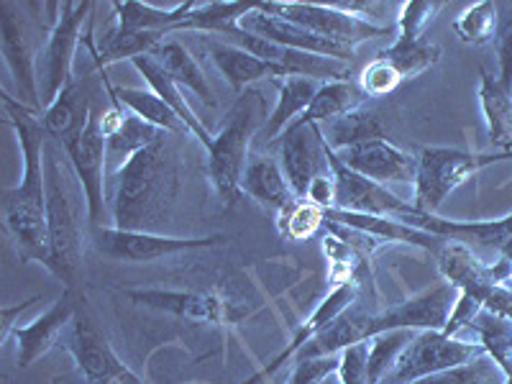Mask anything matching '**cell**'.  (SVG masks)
I'll list each match as a JSON object with an SVG mask.
<instances>
[{"mask_svg": "<svg viewBox=\"0 0 512 384\" xmlns=\"http://www.w3.org/2000/svg\"><path fill=\"white\" fill-rule=\"evenodd\" d=\"M356 292H359V287H356V282H349V280L341 282V285H338V287H333V290L328 292L326 300H323V303H320L318 308H315V313L310 315L308 320H305L303 326L297 328V333H295V336H292L290 346H287V349L282 351V354L274 356V359L269 361V364L262 369V372H256L254 377L246 379L244 384H259V382H262V379L272 377L274 372H280V369L285 367V361L295 359L297 351L303 349V346L308 344L310 338L318 336V333L323 331V328L331 326L333 320L341 318V315H344L346 310H349L351 305L356 303Z\"/></svg>", "mask_w": 512, "mask_h": 384, "instance_id": "obj_23", "label": "cell"}, {"mask_svg": "<svg viewBox=\"0 0 512 384\" xmlns=\"http://www.w3.org/2000/svg\"><path fill=\"white\" fill-rule=\"evenodd\" d=\"M441 0H408L400 6V18H397V41H423L425 29L436 21L441 13Z\"/></svg>", "mask_w": 512, "mask_h": 384, "instance_id": "obj_45", "label": "cell"}, {"mask_svg": "<svg viewBox=\"0 0 512 384\" xmlns=\"http://www.w3.org/2000/svg\"><path fill=\"white\" fill-rule=\"evenodd\" d=\"M484 349L479 344H469L456 336H446L443 331H415L410 344L402 349L395 369L382 384H410L423 377L454 369L461 364L479 359Z\"/></svg>", "mask_w": 512, "mask_h": 384, "instance_id": "obj_9", "label": "cell"}, {"mask_svg": "<svg viewBox=\"0 0 512 384\" xmlns=\"http://www.w3.org/2000/svg\"><path fill=\"white\" fill-rule=\"evenodd\" d=\"M254 8L256 3H241V0H231V3H221V0L195 3V8L172 31H213V34H228Z\"/></svg>", "mask_w": 512, "mask_h": 384, "instance_id": "obj_36", "label": "cell"}, {"mask_svg": "<svg viewBox=\"0 0 512 384\" xmlns=\"http://www.w3.org/2000/svg\"><path fill=\"white\" fill-rule=\"evenodd\" d=\"M507 377L502 374V369L497 367L495 361L489 359L487 354H482L479 359L469 361V364H461L454 369H443V372L431 374V377H423L418 382L410 384H505Z\"/></svg>", "mask_w": 512, "mask_h": 384, "instance_id": "obj_43", "label": "cell"}, {"mask_svg": "<svg viewBox=\"0 0 512 384\" xmlns=\"http://www.w3.org/2000/svg\"><path fill=\"white\" fill-rule=\"evenodd\" d=\"M195 8V3H175V6H154V3H139V0H123L113 3L118 16L116 29L123 34H149V31H164L172 34L182 18Z\"/></svg>", "mask_w": 512, "mask_h": 384, "instance_id": "obj_30", "label": "cell"}, {"mask_svg": "<svg viewBox=\"0 0 512 384\" xmlns=\"http://www.w3.org/2000/svg\"><path fill=\"white\" fill-rule=\"evenodd\" d=\"M0 98L24 157L21 185L3 190V223L11 233L18 259L47 267V131L41 126V113L31 111L21 100H13L6 90H0Z\"/></svg>", "mask_w": 512, "mask_h": 384, "instance_id": "obj_1", "label": "cell"}, {"mask_svg": "<svg viewBox=\"0 0 512 384\" xmlns=\"http://www.w3.org/2000/svg\"><path fill=\"white\" fill-rule=\"evenodd\" d=\"M36 300H39V297H31V300H26V303L16 305V308H3V338H8V333L13 331V318L24 313V310H29L31 305L36 303Z\"/></svg>", "mask_w": 512, "mask_h": 384, "instance_id": "obj_52", "label": "cell"}, {"mask_svg": "<svg viewBox=\"0 0 512 384\" xmlns=\"http://www.w3.org/2000/svg\"><path fill=\"white\" fill-rule=\"evenodd\" d=\"M497 18H500L497 3L482 0V3H474V6H469L466 11H461L459 16L454 18L451 29L459 36V41H464L469 47H484L489 41H495Z\"/></svg>", "mask_w": 512, "mask_h": 384, "instance_id": "obj_41", "label": "cell"}, {"mask_svg": "<svg viewBox=\"0 0 512 384\" xmlns=\"http://www.w3.org/2000/svg\"><path fill=\"white\" fill-rule=\"evenodd\" d=\"M226 36H231L236 41V47L246 49L254 57L267 59V62L277 64L290 77H310V80L328 82V80H349L351 77V64L338 62L331 57H318V54L297 52V49L282 47V44H274V41L262 39V36H254L249 31H244L241 26L228 31Z\"/></svg>", "mask_w": 512, "mask_h": 384, "instance_id": "obj_17", "label": "cell"}, {"mask_svg": "<svg viewBox=\"0 0 512 384\" xmlns=\"http://www.w3.org/2000/svg\"><path fill=\"white\" fill-rule=\"evenodd\" d=\"M64 152L70 159V167L77 177V185L85 192L88 203L90 231L105 226V208H108V149H105V134L100 126V111H93L88 126L80 134L64 141Z\"/></svg>", "mask_w": 512, "mask_h": 384, "instance_id": "obj_7", "label": "cell"}, {"mask_svg": "<svg viewBox=\"0 0 512 384\" xmlns=\"http://www.w3.org/2000/svg\"><path fill=\"white\" fill-rule=\"evenodd\" d=\"M0 49H3L13 82H16L18 100L29 105L31 111L44 113L34 47H31L29 29H26V21L18 13L16 3H0Z\"/></svg>", "mask_w": 512, "mask_h": 384, "instance_id": "obj_13", "label": "cell"}, {"mask_svg": "<svg viewBox=\"0 0 512 384\" xmlns=\"http://www.w3.org/2000/svg\"><path fill=\"white\" fill-rule=\"evenodd\" d=\"M484 310L512 320V287L507 285V282L492 287V292H489L487 300H484Z\"/></svg>", "mask_w": 512, "mask_h": 384, "instance_id": "obj_51", "label": "cell"}, {"mask_svg": "<svg viewBox=\"0 0 512 384\" xmlns=\"http://www.w3.org/2000/svg\"><path fill=\"white\" fill-rule=\"evenodd\" d=\"M267 108L264 98L256 90H246L241 98L233 103L231 113L226 118V126L221 128L208 149V177L210 185L221 198L226 208H233L241 198V182L249 167L251 141L259 136V131L267 123Z\"/></svg>", "mask_w": 512, "mask_h": 384, "instance_id": "obj_4", "label": "cell"}, {"mask_svg": "<svg viewBox=\"0 0 512 384\" xmlns=\"http://www.w3.org/2000/svg\"><path fill=\"white\" fill-rule=\"evenodd\" d=\"M326 126L328 134H323V139H326V144L331 146L333 152H341L346 146L361 144V141L369 139H382L384 136V128L379 123V118L374 113L364 111V108H359L354 113H346V116H341L333 123H326Z\"/></svg>", "mask_w": 512, "mask_h": 384, "instance_id": "obj_39", "label": "cell"}, {"mask_svg": "<svg viewBox=\"0 0 512 384\" xmlns=\"http://www.w3.org/2000/svg\"><path fill=\"white\" fill-rule=\"evenodd\" d=\"M338 384H369V341L349 346L338 354Z\"/></svg>", "mask_w": 512, "mask_h": 384, "instance_id": "obj_48", "label": "cell"}, {"mask_svg": "<svg viewBox=\"0 0 512 384\" xmlns=\"http://www.w3.org/2000/svg\"><path fill=\"white\" fill-rule=\"evenodd\" d=\"M93 246L98 254L116 259V262H157L167 256L185 254L195 249L228 241L226 236H205V239H180V236H164L152 231H123L116 226H103L93 231Z\"/></svg>", "mask_w": 512, "mask_h": 384, "instance_id": "obj_10", "label": "cell"}, {"mask_svg": "<svg viewBox=\"0 0 512 384\" xmlns=\"http://www.w3.org/2000/svg\"><path fill=\"white\" fill-rule=\"evenodd\" d=\"M336 157L349 169L384 187L408 185V182L415 185V175H418V157L395 146L384 136L346 146V149L336 152Z\"/></svg>", "mask_w": 512, "mask_h": 384, "instance_id": "obj_18", "label": "cell"}, {"mask_svg": "<svg viewBox=\"0 0 512 384\" xmlns=\"http://www.w3.org/2000/svg\"><path fill=\"white\" fill-rule=\"evenodd\" d=\"M159 139H164V131H159L157 126L141 121L139 116L128 111L121 128L105 139V149H108V175H116L128 159L144 152L146 146L157 144Z\"/></svg>", "mask_w": 512, "mask_h": 384, "instance_id": "obj_33", "label": "cell"}, {"mask_svg": "<svg viewBox=\"0 0 512 384\" xmlns=\"http://www.w3.org/2000/svg\"><path fill=\"white\" fill-rule=\"evenodd\" d=\"M93 3L90 0H67L59 6V16L49 31L44 64H41V100L44 111L62 95L67 85L75 82V52L80 47L82 24L88 21Z\"/></svg>", "mask_w": 512, "mask_h": 384, "instance_id": "obj_8", "label": "cell"}, {"mask_svg": "<svg viewBox=\"0 0 512 384\" xmlns=\"http://www.w3.org/2000/svg\"><path fill=\"white\" fill-rule=\"evenodd\" d=\"M326 221L367 233V236H372L374 241L420 246V249H428V251H433V254H436L443 244V239H438V236H433V233L420 231V228L408 226L405 221H400V218H392V216H367V213H351V210L328 208Z\"/></svg>", "mask_w": 512, "mask_h": 384, "instance_id": "obj_24", "label": "cell"}, {"mask_svg": "<svg viewBox=\"0 0 512 384\" xmlns=\"http://www.w3.org/2000/svg\"><path fill=\"white\" fill-rule=\"evenodd\" d=\"M512 159V152H466L448 146H423L418 152V175H415L413 208L418 213L438 216L441 205L472 180L482 169Z\"/></svg>", "mask_w": 512, "mask_h": 384, "instance_id": "obj_5", "label": "cell"}, {"mask_svg": "<svg viewBox=\"0 0 512 384\" xmlns=\"http://www.w3.org/2000/svg\"><path fill=\"white\" fill-rule=\"evenodd\" d=\"M482 310H484V305L479 303L477 297L466 295V292H459V297H456V305H454V310H451V315H448L443 333H446V336H456L461 328L472 326V320L477 318Z\"/></svg>", "mask_w": 512, "mask_h": 384, "instance_id": "obj_50", "label": "cell"}, {"mask_svg": "<svg viewBox=\"0 0 512 384\" xmlns=\"http://www.w3.org/2000/svg\"><path fill=\"white\" fill-rule=\"evenodd\" d=\"M282 236L292 241H305L326 223V208L310 203V200H295L280 216Z\"/></svg>", "mask_w": 512, "mask_h": 384, "instance_id": "obj_44", "label": "cell"}, {"mask_svg": "<svg viewBox=\"0 0 512 384\" xmlns=\"http://www.w3.org/2000/svg\"><path fill=\"white\" fill-rule=\"evenodd\" d=\"M477 95L492 144L500 152H512V90L502 88V82L487 70H479Z\"/></svg>", "mask_w": 512, "mask_h": 384, "instance_id": "obj_31", "label": "cell"}, {"mask_svg": "<svg viewBox=\"0 0 512 384\" xmlns=\"http://www.w3.org/2000/svg\"><path fill=\"white\" fill-rule=\"evenodd\" d=\"M338 372V354L333 356H303L295 359V369L287 384H326Z\"/></svg>", "mask_w": 512, "mask_h": 384, "instance_id": "obj_49", "label": "cell"}, {"mask_svg": "<svg viewBox=\"0 0 512 384\" xmlns=\"http://www.w3.org/2000/svg\"><path fill=\"white\" fill-rule=\"evenodd\" d=\"M326 384H328V382H326Z\"/></svg>", "mask_w": 512, "mask_h": 384, "instance_id": "obj_56", "label": "cell"}, {"mask_svg": "<svg viewBox=\"0 0 512 384\" xmlns=\"http://www.w3.org/2000/svg\"><path fill=\"white\" fill-rule=\"evenodd\" d=\"M280 167L297 200L308 198V190L320 175L331 172L323 126H292L282 134Z\"/></svg>", "mask_w": 512, "mask_h": 384, "instance_id": "obj_14", "label": "cell"}, {"mask_svg": "<svg viewBox=\"0 0 512 384\" xmlns=\"http://www.w3.org/2000/svg\"><path fill=\"white\" fill-rule=\"evenodd\" d=\"M241 192H246L249 198H254L262 208L274 210L277 216L297 200L295 192L287 185L280 162H274L272 157H262V154L249 159V167H246L244 172V182H241Z\"/></svg>", "mask_w": 512, "mask_h": 384, "instance_id": "obj_28", "label": "cell"}, {"mask_svg": "<svg viewBox=\"0 0 512 384\" xmlns=\"http://www.w3.org/2000/svg\"><path fill=\"white\" fill-rule=\"evenodd\" d=\"M320 82L310 80V77H285L282 82H277V105H274V111L269 113L267 123L259 131L267 144H274L277 139H282L287 128L297 121V118L303 116L305 111L313 103L315 93H318Z\"/></svg>", "mask_w": 512, "mask_h": 384, "instance_id": "obj_29", "label": "cell"}, {"mask_svg": "<svg viewBox=\"0 0 512 384\" xmlns=\"http://www.w3.org/2000/svg\"><path fill=\"white\" fill-rule=\"evenodd\" d=\"M441 47L438 44H431V41H397L392 47H387L384 52H379L377 57L387 59V62L400 72L402 80H413V77L423 75L425 70H431L433 64L441 59Z\"/></svg>", "mask_w": 512, "mask_h": 384, "instance_id": "obj_40", "label": "cell"}, {"mask_svg": "<svg viewBox=\"0 0 512 384\" xmlns=\"http://www.w3.org/2000/svg\"><path fill=\"white\" fill-rule=\"evenodd\" d=\"M328 164H331L333 180H336V208L351 210V213H367V216H408L413 203L397 198L390 187L379 185V182L369 180V177L359 175L354 169L346 167L341 159L336 157L331 146L326 144Z\"/></svg>", "mask_w": 512, "mask_h": 384, "instance_id": "obj_15", "label": "cell"}, {"mask_svg": "<svg viewBox=\"0 0 512 384\" xmlns=\"http://www.w3.org/2000/svg\"><path fill=\"white\" fill-rule=\"evenodd\" d=\"M497 11H500L495 34L497 64H500L497 80L502 82V88L512 90V3H497Z\"/></svg>", "mask_w": 512, "mask_h": 384, "instance_id": "obj_46", "label": "cell"}, {"mask_svg": "<svg viewBox=\"0 0 512 384\" xmlns=\"http://www.w3.org/2000/svg\"><path fill=\"white\" fill-rule=\"evenodd\" d=\"M131 64H134L136 72L144 77L146 85H149V90H152V93H157L159 98H162L164 103H167L169 108H172V111L180 116V121L185 123V128H187V134H192L195 139L200 141V144L205 146V149H210V144H213V139H216V136L210 134L208 126H205V123L198 118V113L192 111L190 103H187V98H185V93H182V85H177L175 77L169 75V72L162 67V62H159L157 57H152V54H141V57L131 59Z\"/></svg>", "mask_w": 512, "mask_h": 384, "instance_id": "obj_25", "label": "cell"}, {"mask_svg": "<svg viewBox=\"0 0 512 384\" xmlns=\"http://www.w3.org/2000/svg\"><path fill=\"white\" fill-rule=\"evenodd\" d=\"M400 82V72L382 57L369 62V67H364V72H361L359 77L361 90H364L369 98H384V95H390L392 90L400 88Z\"/></svg>", "mask_w": 512, "mask_h": 384, "instance_id": "obj_47", "label": "cell"}, {"mask_svg": "<svg viewBox=\"0 0 512 384\" xmlns=\"http://www.w3.org/2000/svg\"><path fill=\"white\" fill-rule=\"evenodd\" d=\"M208 54L210 59H213V64L221 70V75L228 80V85H231L239 95L259 80L290 77L282 67L267 62V59L254 57V54L236 47V44H208Z\"/></svg>", "mask_w": 512, "mask_h": 384, "instance_id": "obj_26", "label": "cell"}, {"mask_svg": "<svg viewBox=\"0 0 512 384\" xmlns=\"http://www.w3.org/2000/svg\"><path fill=\"white\" fill-rule=\"evenodd\" d=\"M152 57H157L162 62V67L175 77L177 85L192 90L205 105H216V95H213L208 80H205V72L200 70V64L195 62L190 49H185V44H180L177 39H164L154 49Z\"/></svg>", "mask_w": 512, "mask_h": 384, "instance_id": "obj_34", "label": "cell"}, {"mask_svg": "<svg viewBox=\"0 0 512 384\" xmlns=\"http://www.w3.org/2000/svg\"><path fill=\"white\" fill-rule=\"evenodd\" d=\"M502 259H507V262H510L512 264V246H507V249L505 251H502ZM507 285H510L512 287V274H510V282H507Z\"/></svg>", "mask_w": 512, "mask_h": 384, "instance_id": "obj_54", "label": "cell"}, {"mask_svg": "<svg viewBox=\"0 0 512 384\" xmlns=\"http://www.w3.org/2000/svg\"><path fill=\"white\" fill-rule=\"evenodd\" d=\"M75 313H77V305L72 303L70 295H64L59 297L57 303H52V308L41 315V318H36L34 323L13 328L8 338L16 341L18 367L29 369L31 364H36V361L41 359V356H47L49 351L57 346L64 328L70 326L72 320H75Z\"/></svg>", "mask_w": 512, "mask_h": 384, "instance_id": "obj_22", "label": "cell"}, {"mask_svg": "<svg viewBox=\"0 0 512 384\" xmlns=\"http://www.w3.org/2000/svg\"><path fill=\"white\" fill-rule=\"evenodd\" d=\"M456 297H459V290L448 285L446 280L425 287L418 295L408 297L382 313L369 315L367 338L387 331H443L448 315L456 305Z\"/></svg>", "mask_w": 512, "mask_h": 384, "instance_id": "obj_11", "label": "cell"}, {"mask_svg": "<svg viewBox=\"0 0 512 384\" xmlns=\"http://www.w3.org/2000/svg\"><path fill=\"white\" fill-rule=\"evenodd\" d=\"M85 192L72 182L70 169L64 167L57 149L47 146V231H49V264L47 269L72 287L80 272L85 251V223H82Z\"/></svg>", "mask_w": 512, "mask_h": 384, "instance_id": "obj_3", "label": "cell"}, {"mask_svg": "<svg viewBox=\"0 0 512 384\" xmlns=\"http://www.w3.org/2000/svg\"><path fill=\"white\" fill-rule=\"evenodd\" d=\"M108 185L113 226L123 231H152L164 223L177 198V164L167 141L146 146L128 159Z\"/></svg>", "mask_w": 512, "mask_h": 384, "instance_id": "obj_2", "label": "cell"}, {"mask_svg": "<svg viewBox=\"0 0 512 384\" xmlns=\"http://www.w3.org/2000/svg\"><path fill=\"white\" fill-rule=\"evenodd\" d=\"M52 384H121V382H93V379L82 377L80 372L62 374V377H54Z\"/></svg>", "mask_w": 512, "mask_h": 384, "instance_id": "obj_53", "label": "cell"}, {"mask_svg": "<svg viewBox=\"0 0 512 384\" xmlns=\"http://www.w3.org/2000/svg\"><path fill=\"white\" fill-rule=\"evenodd\" d=\"M67 351L75 361L77 372L93 382H121V384H149L136 377L131 369L118 359L111 349L108 338L103 336L98 326L85 313L77 310L75 320L70 323V338H67Z\"/></svg>", "mask_w": 512, "mask_h": 384, "instance_id": "obj_12", "label": "cell"}, {"mask_svg": "<svg viewBox=\"0 0 512 384\" xmlns=\"http://www.w3.org/2000/svg\"><path fill=\"white\" fill-rule=\"evenodd\" d=\"M505 384H512V377H507V382Z\"/></svg>", "mask_w": 512, "mask_h": 384, "instance_id": "obj_55", "label": "cell"}, {"mask_svg": "<svg viewBox=\"0 0 512 384\" xmlns=\"http://www.w3.org/2000/svg\"><path fill=\"white\" fill-rule=\"evenodd\" d=\"M103 82L108 95L121 100L128 111L134 113V116H139L141 121L152 123V126L159 128V131H164V134H187V128L185 123L180 121V116H177V113L172 111V108H169L157 93H152V90H141V88H113V85H108L105 77Z\"/></svg>", "mask_w": 512, "mask_h": 384, "instance_id": "obj_35", "label": "cell"}, {"mask_svg": "<svg viewBox=\"0 0 512 384\" xmlns=\"http://www.w3.org/2000/svg\"><path fill=\"white\" fill-rule=\"evenodd\" d=\"M90 113H93V108H90L88 98H85V93H82L75 80L62 90V95L49 105L47 111L41 113V126H44L47 136L64 144V141H70L72 136H77L82 128L88 126Z\"/></svg>", "mask_w": 512, "mask_h": 384, "instance_id": "obj_32", "label": "cell"}, {"mask_svg": "<svg viewBox=\"0 0 512 384\" xmlns=\"http://www.w3.org/2000/svg\"><path fill=\"white\" fill-rule=\"evenodd\" d=\"M239 26L244 31H249V34L262 36V39L274 41V44H282V47L297 49V52L318 54V57H331L346 64H351V59L356 57V49L344 47V44H336V41L331 39H323V36L318 34H310V31L290 24V21H285V18L269 16V13H264L262 8H259V3H256L254 11L246 13V16L241 18Z\"/></svg>", "mask_w": 512, "mask_h": 384, "instance_id": "obj_21", "label": "cell"}, {"mask_svg": "<svg viewBox=\"0 0 512 384\" xmlns=\"http://www.w3.org/2000/svg\"><path fill=\"white\" fill-rule=\"evenodd\" d=\"M367 100L369 95L354 80L320 82V88L315 93L310 108L292 126H323V123H333L341 116H346V113L359 111Z\"/></svg>", "mask_w": 512, "mask_h": 384, "instance_id": "obj_27", "label": "cell"}, {"mask_svg": "<svg viewBox=\"0 0 512 384\" xmlns=\"http://www.w3.org/2000/svg\"><path fill=\"white\" fill-rule=\"evenodd\" d=\"M164 31H149V34H123V31L111 29L108 34L100 39V44L95 47L93 41H88L90 52L98 67L105 64L121 62V59H136L141 54H152L154 49L164 41Z\"/></svg>", "mask_w": 512, "mask_h": 384, "instance_id": "obj_37", "label": "cell"}, {"mask_svg": "<svg viewBox=\"0 0 512 384\" xmlns=\"http://www.w3.org/2000/svg\"><path fill=\"white\" fill-rule=\"evenodd\" d=\"M469 328L477 333L484 354L495 361L505 377H512V320L482 310Z\"/></svg>", "mask_w": 512, "mask_h": 384, "instance_id": "obj_38", "label": "cell"}, {"mask_svg": "<svg viewBox=\"0 0 512 384\" xmlns=\"http://www.w3.org/2000/svg\"><path fill=\"white\" fill-rule=\"evenodd\" d=\"M436 264L448 285L477 297L482 305L489 292H492V287L510 282L512 274V264L507 259L500 256V262L487 264L479 259L477 251L459 244V241H443L441 249L436 251Z\"/></svg>", "mask_w": 512, "mask_h": 384, "instance_id": "obj_16", "label": "cell"}, {"mask_svg": "<svg viewBox=\"0 0 512 384\" xmlns=\"http://www.w3.org/2000/svg\"><path fill=\"white\" fill-rule=\"evenodd\" d=\"M123 295L134 303L146 308L159 310V313L177 315V318L198 320V323H213L223 326L231 323L236 315L231 313L228 300H223L216 292H195V290H126Z\"/></svg>", "mask_w": 512, "mask_h": 384, "instance_id": "obj_20", "label": "cell"}, {"mask_svg": "<svg viewBox=\"0 0 512 384\" xmlns=\"http://www.w3.org/2000/svg\"><path fill=\"white\" fill-rule=\"evenodd\" d=\"M264 13L277 18H285L290 24L300 26V29L318 34L323 39H331L336 44L356 49L361 41H372L379 36H390L387 26H379L369 21L367 16L359 13L344 11L336 3H285V0H269V3H259Z\"/></svg>", "mask_w": 512, "mask_h": 384, "instance_id": "obj_6", "label": "cell"}, {"mask_svg": "<svg viewBox=\"0 0 512 384\" xmlns=\"http://www.w3.org/2000/svg\"><path fill=\"white\" fill-rule=\"evenodd\" d=\"M400 221L425 233H433L443 241H459L469 249L482 246V249H492L502 254L507 246H512V213L495 218V221H448V218L410 210L408 216H400Z\"/></svg>", "mask_w": 512, "mask_h": 384, "instance_id": "obj_19", "label": "cell"}, {"mask_svg": "<svg viewBox=\"0 0 512 384\" xmlns=\"http://www.w3.org/2000/svg\"><path fill=\"white\" fill-rule=\"evenodd\" d=\"M413 336L415 331H387L369 338V384L384 382Z\"/></svg>", "mask_w": 512, "mask_h": 384, "instance_id": "obj_42", "label": "cell"}]
</instances>
